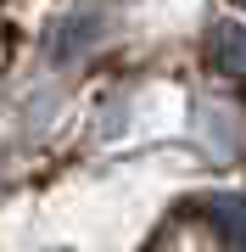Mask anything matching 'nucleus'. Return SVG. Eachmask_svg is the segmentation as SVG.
I'll use <instances>...</instances> for the list:
<instances>
[{
  "instance_id": "f257e3e1",
  "label": "nucleus",
  "mask_w": 246,
  "mask_h": 252,
  "mask_svg": "<svg viewBox=\"0 0 246 252\" xmlns=\"http://www.w3.org/2000/svg\"><path fill=\"white\" fill-rule=\"evenodd\" d=\"M213 62H219L229 79H246V28L224 23L219 34H213Z\"/></svg>"
}]
</instances>
